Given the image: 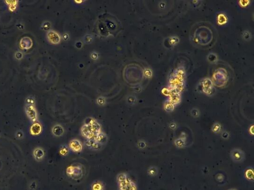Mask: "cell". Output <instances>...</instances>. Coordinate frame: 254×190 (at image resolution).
Instances as JSON below:
<instances>
[{
    "mask_svg": "<svg viewBox=\"0 0 254 190\" xmlns=\"http://www.w3.org/2000/svg\"><path fill=\"white\" fill-rule=\"evenodd\" d=\"M100 132V126L94 120H92L89 123L84 125L82 129L83 135L88 139L92 140L93 137L95 138Z\"/></svg>",
    "mask_w": 254,
    "mask_h": 190,
    "instance_id": "6da1fadb",
    "label": "cell"
},
{
    "mask_svg": "<svg viewBox=\"0 0 254 190\" xmlns=\"http://www.w3.org/2000/svg\"><path fill=\"white\" fill-rule=\"evenodd\" d=\"M67 173L70 177L77 180L82 177L83 171L81 167L77 166H71L67 169Z\"/></svg>",
    "mask_w": 254,
    "mask_h": 190,
    "instance_id": "7a4b0ae2",
    "label": "cell"
},
{
    "mask_svg": "<svg viewBox=\"0 0 254 190\" xmlns=\"http://www.w3.org/2000/svg\"><path fill=\"white\" fill-rule=\"evenodd\" d=\"M231 158L233 161L236 163H240L243 161L245 158L244 152L242 150L238 149H235L231 151L230 152Z\"/></svg>",
    "mask_w": 254,
    "mask_h": 190,
    "instance_id": "3957f363",
    "label": "cell"
},
{
    "mask_svg": "<svg viewBox=\"0 0 254 190\" xmlns=\"http://www.w3.org/2000/svg\"><path fill=\"white\" fill-rule=\"evenodd\" d=\"M71 149L74 152H80L82 149V145L80 141L77 140H73L70 142Z\"/></svg>",
    "mask_w": 254,
    "mask_h": 190,
    "instance_id": "277c9868",
    "label": "cell"
},
{
    "mask_svg": "<svg viewBox=\"0 0 254 190\" xmlns=\"http://www.w3.org/2000/svg\"><path fill=\"white\" fill-rule=\"evenodd\" d=\"M48 37L49 41L55 44L59 43L60 41V38L58 34L54 31H50L48 33Z\"/></svg>",
    "mask_w": 254,
    "mask_h": 190,
    "instance_id": "5b68a950",
    "label": "cell"
},
{
    "mask_svg": "<svg viewBox=\"0 0 254 190\" xmlns=\"http://www.w3.org/2000/svg\"><path fill=\"white\" fill-rule=\"evenodd\" d=\"M53 133L57 136H60L64 133V129L60 125H57L53 128Z\"/></svg>",
    "mask_w": 254,
    "mask_h": 190,
    "instance_id": "8992f818",
    "label": "cell"
},
{
    "mask_svg": "<svg viewBox=\"0 0 254 190\" xmlns=\"http://www.w3.org/2000/svg\"><path fill=\"white\" fill-rule=\"evenodd\" d=\"M92 190H103V185L100 182H96L93 184L92 186Z\"/></svg>",
    "mask_w": 254,
    "mask_h": 190,
    "instance_id": "52a82bcc",
    "label": "cell"
},
{
    "mask_svg": "<svg viewBox=\"0 0 254 190\" xmlns=\"http://www.w3.org/2000/svg\"><path fill=\"white\" fill-rule=\"evenodd\" d=\"M68 149L67 147H63L60 151V153L63 155H66L68 154Z\"/></svg>",
    "mask_w": 254,
    "mask_h": 190,
    "instance_id": "ba28073f",
    "label": "cell"
},
{
    "mask_svg": "<svg viewBox=\"0 0 254 190\" xmlns=\"http://www.w3.org/2000/svg\"><path fill=\"white\" fill-rule=\"evenodd\" d=\"M157 173V170H156L154 168H151V169L150 170H149V174L150 175H155Z\"/></svg>",
    "mask_w": 254,
    "mask_h": 190,
    "instance_id": "9c48e42d",
    "label": "cell"
},
{
    "mask_svg": "<svg viewBox=\"0 0 254 190\" xmlns=\"http://www.w3.org/2000/svg\"><path fill=\"white\" fill-rule=\"evenodd\" d=\"M235 190V189H231V190Z\"/></svg>",
    "mask_w": 254,
    "mask_h": 190,
    "instance_id": "30bf717a",
    "label": "cell"
}]
</instances>
